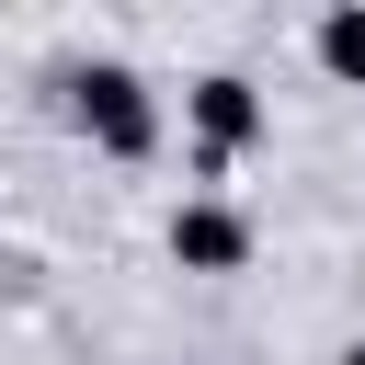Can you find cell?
I'll return each instance as SVG.
<instances>
[{
    "label": "cell",
    "instance_id": "obj_2",
    "mask_svg": "<svg viewBox=\"0 0 365 365\" xmlns=\"http://www.w3.org/2000/svg\"><path fill=\"white\" fill-rule=\"evenodd\" d=\"M182 125H194V171H228L240 148L274 137V103H262V80H240V68H205V80L182 91Z\"/></svg>",
    "mask_w": 365,
    "mask_h": 365
},
{
    "label": "cell",
    "instance_id": "obj_4",
    "mask_svg": "<svg viewBox=\"0 0 365 365\" xmlns=\"http://www.w3.org/2000/svg\"><path fill=\"white\" fill-rule=\"evenodd\" d=\"M308 46H319V68H331V80H354V91H365V0H331Z\"/></svg>",
    "mask_w": 365,
    "mask_h": 365
},
{
    "label": "cell",
    "instance_id": "obj_5",
    "mask_svg": "<svg viewBox=\"0 0 365 365\" xmlns=\"http://www.w3.org/2000/svg\"><path fill=\"white\" fill-rule=\"evenodd\" d=\"M342 365H365V342H354V354H342Z\"/></svg>",
    "mask_w": 365,
    "mask_h": 365
},
{
    "label": "cell",
    "instance_id": "obj_3",
    "mask_svg": "<svg viewBox=\"0 0 365 365\" xmlns=\"http://www.w3.org/2000/svg\"><path fill=\"white\" fill-rule=\"evenodd\" d=\"M171 262H182V274H240V262H251V217H240L228 194H182V205H171Z\"/></svg>",
    "mask_w": 365,
    "mask_h": 365
},
{
    "label": "cell",
    "instance_id": "obj_1",
    "mask_svg": "<svg viewBox=\"0 0 365 365\" xmlns=\"http://www.w3.org/2000/svg\"><path fill=\"white\" fill-rule=\"evenodd\" d=\"M68 114H80V137H91L103 160H148V148H160V91H148L125 57L68 68Z\"/></svg>",
    "mask_w": 365,
    "mask_h": 365
}]
</instances>
